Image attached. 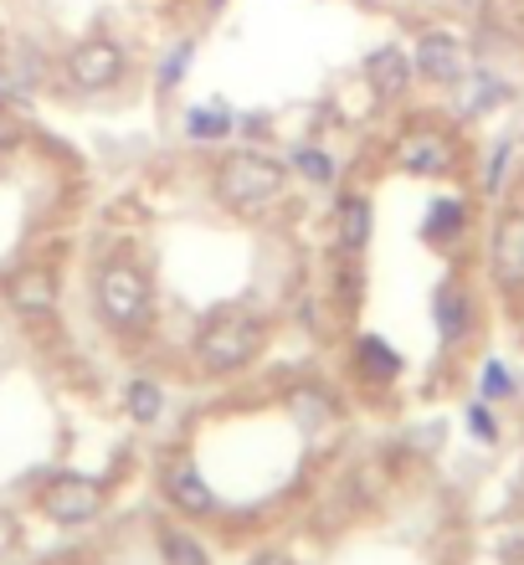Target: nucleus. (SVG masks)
<instances>
[{"label": "nucleus", "mask_w": 524, "mask_h": 565, "mask_svg": "<svg viewBox=\"0 0 524 565\" xmlns=\"http://www.w3.org/2000/svg\"><path fill=\"white\" fill-rule=\"evenodd\" d=\"M268 340H272L268 313L226 303V309H216L211 319H201V329H195V340H191V355H195V365H201V375L226 381V375L257 365L263 350H268Z\"/></svg>", "instance_id": "f257e3e1"}, {"label": "nucleus", "mask_w": 524, "mask_h": 565, "mask_svg": "<svg viewBox=\"0 0 524 565\" xmlns=\"http://www.w3.org/2000/svg\"><path fill=\"white\" fill-rule=\"evenodd\" d=\"M288 195V164L263 154V149H232L211 170V201L242 222H257L284 206Z\"/></svg>", "instance_id": "f03ea898"}, {"label": "nucleus", "mask_w": 524, "mask_h": 565, "mask_svg": "<svg viewBox=\"0 0 524 565\" xmlns=\"http://www.w3.org/2000/svg\"><path fill=\"white\" fill-rule=\"evenodd\" d=\"M93 309L98 319L108 324V334H119V340H145L154 329V278L139 268L135 257H104L98 268H93Z\"/></svg>", "instance_id": "7ed1b4c3"}, {"label": "nucleus", "mask_w": 524, "mask_h": 565, "mask_svg": "<svg viewBox=\"0 0 524 565\" xmlns=\"http://www.w3.org/2000/svg\"><path fill=\"white\" fill-rule=\"evenodd\" d=\"M391 160H396V170H402V175L442 180V175H452V170H458L463 149H458V139H452L442 124L417 119V124H406L402 135H396V145H391Z\"/></svg>", "instance_id": "20e7f679"}, {"label": "nucleus", "mask_w": 524, "mask_h": 565, "mask_svg": "<svg viewBox=\"0 0 524 565\" xmlns=\"http://www.w3.org/2000/svg\"><path fill=\"white\" fill-rule=\"evenodd\" d=\"M36 509H42L52 524L77 530V524H93L108 509V489L88 473H52L36 483Z\"/></svg>", "instance_id": "39448f33"}, {"label": "nucleus", "mask_w": 524, "mask_h": 565, "mask_svg": "<svg viewBox=\"0 0 524 565\" xmlns=\"http://www.w3.org/2000/svg\"><path fill=\"white\" fill-rule=\"evenodd\" d=\"M154 478H160V493H165V504L175 509V514H185V520H211L216 514V493H211L206 473H201V462L185 452V447H170V452H160V462H154Z\"/></svg>", "instance_id": "423d86ee"}, {"label": "nucleus", "mask_w": 524, "mask_h": 565, "mask_svg": "<svg viewBox=\"0 0 524 565\" xmlns=\"http://www.w3.org/2000/svg\"><path fill=\"white\" fill-rule=\"evenodd\" d=\"M62 73H67V83L77 93H108V88H119L124 73H129V52L119 42H108V36H83L62 57Z\"/></svg>", "instance_id": "0eeeda50"}, {"label": "nucleus", "mask_w": 524, "mask_h": 565, "mask_svg": "<svg viewBox=\"0 0 524 565\" xmlns=\"http://www.w3.org/2000/svg\"><path fill=\"white\" fill-rule=\"evenodd\" d=\"M0 294H6V309L15 319H52L62 303V278L46 263H26V268H15L0 282Z\"/></svg>", "instance_id": "6e6552de"}, {"label": "nucleus", "mask_w": 524, "mask_h": 565, "mask_svg": "<svg viewBox=\"0 0 524 565\" xmlns=\"http://www.w3.org/2000/svg\"><path fill=\"white\" fill-rule=\"evenodd\" d=\"M411 67H417V77L437 83V88H458L473 73L463 36H452V31H421L417 46H411Z\"/></svg>", "instance_id": "1a4fd4ad"}, {"label": "nucleus", "mask_w": 524, "mask_h": 565, "mask_svg": "<svg viewBox=\"0 0 524 565\" xmlns=\"http://www.w3.org/2000/svg\"><path fill=\"white\" fill-rule=\"evenodd\" d=\"M489 273L504 294H524V206H504L489 232Z\"/></svg>", "instance_id": "9d476101"}, {"label": "nucleus", "mask_w": 524, "mask_h": 565, "mask_svg": "<svg viewBox=\"0 0 524 565\" xmlns=\"http://www.w3.org/2000/svg\"><path fill=\"white\" fill-rule=\"evenodd\" d=\"M330 226H334V253H340V257H360L365 247H371V226H375L371 201H365V195H355V191H345L340 201H334Z\"/></svg>", "instance_id": "9b49d317"}, {"label": "nucleus", "mask_w": 524, "mask_h": 565, "mask_svg": "<svg viewBox=\"0 0 524 565\" xmlns=\"http://www.w3.org/2000/svg\"><path fill=\"white\" fill-rule=\"evenodd\" d=\"M411 77H417V67H411V57H406L402 46H375L371 57H365V83H371V93L381 104H396L411 88Z\"/></svg>", "instance_id": "f8f14e48"}, {"label": "nucleus", "mask_w": 524, "mask_h": 565, "mask_svg": "<svg viewBox=\"0 0 524 565\" xmlns=\"http://www.w3.org/2000/svg\"><path fill=\"white\" fill-rule=\"evenodd\" d=\"M473 303H468V288L463 282H442V288H437V334H442V340H463L468 334V319H473Z\"/></svg>", "instance_id": "ddd939ff"}, {"label": "nucleus", "mask_w": 524, "mask_h": 565, "mask_svg": "<svg viewBox=\"0 0 524 565\" xmlns=\"http://www.w3.org/2000/svg\"><path fill=\"white\" fill-rule=\"evenodd\" d=\"M355 365L371 386H386V381H396V371H402L396 350H391L386 340H375V334H360L355 340Z\"/></svg>", "instance_id": "4468645a"}, {"label": "nucleus", "mask_w": 524, "mask_h": 565, "mask_svg": "<svg viewBox=\"0 0 524 565\" xmlns=\"http://www.w3.org/2000/svg\"><path fill=\"white\" fill-rule=\"evenodd\" d=\"M160 555H165V565H211L206 545L180 524H160Z\"/></svg>", "instance_id": "2eb2a0df"}, {"label": "nucleus", "mask_w": 524, "mask_h": 565, "mask_svg": "<svg viewBox=\"0 0 524 565\" xmlns=\"http://www.w3.org/2000/svg\"><path fill=\"white\" fill-rule=\"evenodd\" d=\"M463 222H468V206L452 201V195H442V201H432V211H427V242L463 237Z\"/></svg>", "instance_id": "dca6fc26"}, {"label": "nucleus", "mask_w": 524, "mask_h": 565, "mask_svg": "<svg viewBox=\"0 0 524 565\" xmlns=\"http://www.w3.org/2000/svg\"><path fill=\"white\" fill-rule=\"evenodd\" d=\"M124 406H129V417L135 422H160V412H165V391L154 386V381H129V386H124Z\"/></svg>", "instance_id": "f3484780"}, {"label": "nucleus", "mask_w": 524, "mask_h": 565, "mask_svg": "<svg viewBox=\"0 0 524 565\" xmlns=\"http://www.w3.org/2000/svg\"><path fill=\"white\" fill-rule=\"evenodd\" d=\"M226 129H232V114H226L222 104L191 108V114H185V135H191V139H222Z\"/></svg>", "instance_id": "a211bd4d"}, {"label": "nucleus", "mask_w": 524, "mask_h": 565, "mask_svg": "<svg viewBox=\"0 0 524 565\" xmlns=\"http://www.w3.org/2000/svg\"><path fill=\"white\" fill-rule=\"evenodd\" d=\"M293 170H299V175H309L314 185H334V175H340V170H334V160L319 145L293 149Z\"/></svg>", "instance_id": "6ab92c4d"}, {"label": "nucleus", "mask_w": 524, "mask_h": 565, "mask_svg": "<svg viewBox=\"0 0 524 565\" xmlns=\"http://www.w3.org/2000/svg\"><path fill=\"white\" fill-rule=\"evenodd\" d=\"M191 52H195V42H180L175 52H170L165 62H160V93H170L185 77V67H191Z\"/></svg>", "instance_id": "aec40b11"}, {"label": "nucleus", "mask_w": 524, "mask_h": 565, "mask_svg": "<svg viewBox=\"0 0 524 565\" xmlns=\"http://www.w3.org/2000/svg\"><path fill=\"white\" fill-rule=\"evenodd\" d=\"M483 396H489V402L510 396V375H504V365H483Z\"/></svg>", "instance_id": "412c9836"}, {"label": "nucleus", "mask_w": 524, "mask_h": 565, "mask_svg": "<svg viewBox=\"0 0 524 565\" xmlns=\"http://www.w3.org/2000/svg\"><path fill=\"white\" fill-rule=\"evenodd\" d=\"M468 422H473V431H479V443H494V437H499L494 417H489V412H483V406H473V412H468Z\"/></svg>", "instance_id": "4be33fe9"}, {"label": "nucleus", "mask_w": 524, "mask_h": 565, "mask_svg": "<svg viewBox=\"0 0 524 565\" xmlns=\"http://www.w3.org/2000/svg\"><path fill=\"white\" fill-rule=\"evenodd\" d=\"M253 565H299V561H293L288 551H257V555H253Z\"/></svg>", "instance_id": "5701e85b"}, {"label": "nucleus", "mask_w": 524, "mask_h": 565, "mask_svg": "<svg viewBox=\"0 0 524 565\" xmlns=\"http://www.w3.org/2000/svg\"><path fill=\"white\" fill-rule=\"evenodd\" d=\"M211 6H222V0H211Z\"/></svg>", "instance_id": "b1692460"}]
</instances>
